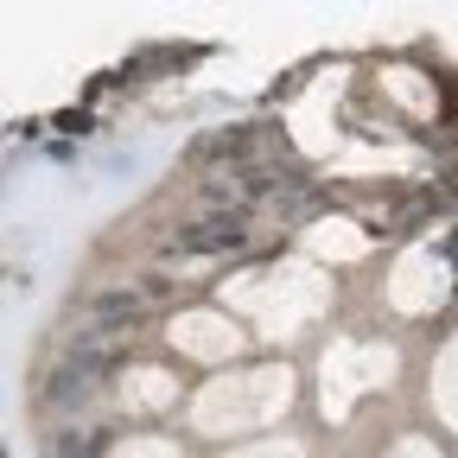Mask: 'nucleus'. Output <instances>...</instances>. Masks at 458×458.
<instances>
[{
    "label": "nucleus",
    "mask_w": 458,
    "mask_h": 458,
    "mask_svg": "<svg viewBox=\"0 0 458 458\" xmlns=\"http://www.w3.org/2000/svg\"><path fill=\"white\" fill-rule=\"evenodd\" d=\"M242 242H249L242 216H210V223H185L179 236L165 242V255H229V249H242Z\"/></svg>",
    "instance_id": "obj_1"
},
{
    "label": "nucleus",
    "mask_w": 458,
    "mask_h": 458,
    "mask_svg": "<svg viewBox=\"0 0 458 458\" xmlns=\"http://www.w3.org/2000/svg\"><path fill=\"white\" fill-rule=\"evenodd\" d=\"M134 318H140V293H122V286H114V293H96V325L102 331H122Z\"/></svg>",
    "instance_id": "obj_2"
},
{
    "label": "nucleus",
    "mask_w": 458,
    "mask_h": 458,
    "mask_svg": "<svg viewBox=\"0 0 458 458\" xmlns=\"http://www.w3.org/2000/svg\"><path fill=\"white\" fill-rule=\"evenodd\" d=\"M83 394H89V376H83V369H71V363L57 369V376H51V388H45V401H51V408H77Z\"/></svg>",
    "instance_id": "obj_3"
},
{
    "label": "nucleus",
    "mask_w": 458,
    "mask_h": 458,
    "mask_svg": "<svg viewBox=\"0 0 458 458\" xmlns=\"http://www.w3.org/2000/svg\"><path fill=\"white\" fill-rule=\"evenodd\" d=\"M140 293H147V300H165V293H172V280H165V274H147Z\"/></svg>",
    "instance_id": "obj_4"
}]
</instances>
